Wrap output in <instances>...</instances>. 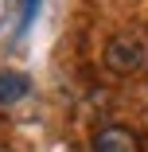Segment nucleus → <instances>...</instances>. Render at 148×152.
Here are the masks:
<instances>
[{
	"label": "nucleus",
	"instance_id": "1",
	"mask_svg": "<svg viewBox=\"0 0 148 152\" xmlns=\"http://www.w3.org/2000/svg\"><path fill=\"white\" fill-rule=\"evenodd\" d=\"M101 58H105V66H109L113 74H136V70L144 66L148 51H144V43H140L136 35H113V39L105 43Z\"/></svg>",
	"mask_w": 148,
	"mask_h": 152
},
{
	"label": "nucleus",
	"instance_id": "2",
	"mask_svg": "<svg viewBox=\"0 0 148 152\" xmlns=\"http://www.w3.org/2000/svg\"><path fill=\"white\" fill-rule=\"evenodd\" d=\"M94 152H140V137L129 125H101L94 133Z\"/></svg>",
	"mask_w": 148,
	"mask_h": 152
},
{
	"label": "nucleus",
	"instance_id": "3",
	"mask_svg": "<svg viewBox=\"0 0 148 152\" xmlns=\"http://www.w3.org/2000/svg\"><path fill=\"white\" fill-rule=\"evenodd\" d=\"M31 94V78L23 70H0V105H12Z\"/></svg>",
	"mask_w": 148,
	"mask_h": 152
},
{
	"label": "nucleus",
	"instance_id": "4",
	"mask_svg": "<svg viewBox=\"0 0 148 152\" xmlns=\"http://www.w3.org/2000/svg\"><path fill=\"white\" fill-rule=\"evenodd\" d=\"M35 8H39V0H20V16H23V23H31Z\"/></svg>",
	"mask_w": 148,
	"mask_h": 152
},
{
	"label": "nucleus",
	"instance_id": "5",
	"mask_svg": "<svg viewBox=\"0 0 148 152\" xmlns=\"http://www.w3.org/2000/svg\"><path fill=\"white\" fill-rule=\"evenodd\" d=\"M0 152H8V148H0Z\"/></svg>",
	"mask_w": 148,
	"mask_h": 152
}]
</instances>
